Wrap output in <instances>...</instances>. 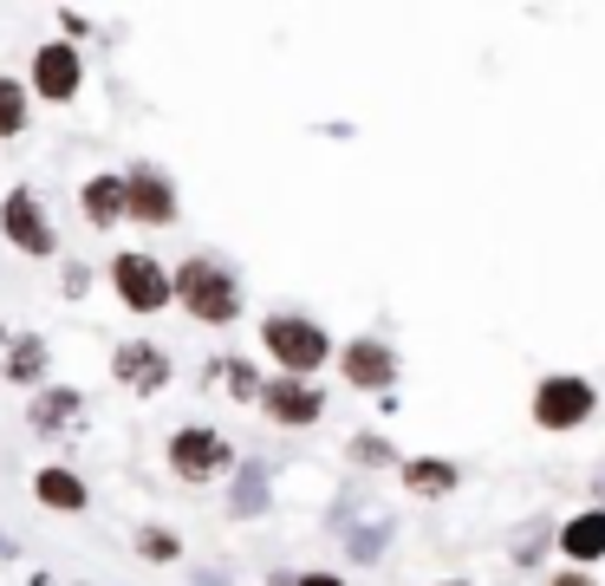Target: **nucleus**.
<instances>
[{"mask_svg":"<svg viewBox=\"0 0 605 586\" xmlns=\"http://www.w3.org/2000/svg\"><path fill=\"white\" fill-rule=\"evenodd\" d=\"M0 228H7V241H13L20 254H33V261H46V254L60 248V235H53V221H46V209H40L33 189H13V196L0 203Z\"/></svg>","mask_w":605,"mask_h":586,"instance_id":"5","label":"nucleus"},{"mask_svg":"<svg viewBox=\"0 0 605 586\" xmlns=\"http://www.w3.org/2000/svg\"><path fill=\"white\" fill-rule=\"evenodd\" d=\"M235 463V449L215 437V431H176L170 437V469L183 476V482H208V476H222Z\"/></svg>","mask_w":605,"mask_h":586,"instance_id":"7","label":"nucleus"},{"mask_svg":"<svg viewBox=\"0 0 605 586\" xmlns=\"http://www.w3.org/2000/svg\"><path fill=\"white\" fill-rule=\"evenodd\" d=\"M33 496L60 514H85V482H78L72 469H40V476H33Z\"/></svg>","mask_w":605,"mask_h":586,"instance_id":"15","label":"nucleus"},{"mask_svg":"<svg viewBox=\"0 0 605 586\" xmlns=\"http://www.w3.org/2000/svg\"><path fill=\"white\" fill-rule=\"evenodd\" d=\"M176 300L196 313L202 326L241 319V281H235V268L215 261V254H190V261L176 268Z\"/></svg>","mask_w":605,"mask_h":586,"instance_id":"1","label":"nucleus"},{"mask_svg":"<svg viewBox=\"0 0 605 586\" xmlns=\"http://www.w3.org/2000/svg\"><path fill=\"white\" fill-rule=\"evenodd\" d=\"M560 554L566 561H605V509H586L560 528Z\"/></svg>","mask_w":605,"mask_h":586,"instance_id":"13","label":"nucleus"},{"mask_svg":"<svg viewBox=\"0 0 605 586\" xmlns=\"http://www.w3.org/2000/svg\"><path fill=\"white\" fill-rule=\"evenodd\" d=\"M338 366H345V384H358V391H391L398 384V352L385 339H352Z\"/></svg>","mask_w":605,"mask_h":586,"instance_id":"9","label":"nucleus"},{"mask_svg":"<svg viewBox=\"0 0 605 586\" xmlns=\"http://www.w3.org/2000/svg\"><path fill=\"white\" fill-rule=\"evenodd\" d=\"M261 339H268V352L280 359L287 378H306V371H320L333 359V339L313 319H300V313H273L268 326H261Z\"/></svg>","mask_w":605,"mask_h":586,"instance_id":"2","label":"nucleus"},{"mask_svg":"<svg viewBox=\"0 0 605 586\" xmlns=\"http://www.w3.org/2000/svg\"><path fill=\"white\" fill-rule=\"evenodd\" d=\"M137 547H143L150 561H176V541H170L163 528H137Z\"/></svg>","mask_w":605,"mask_h":586,"instance_id":"20","label":"nucleus"},{"mask_svg":"<svg viewBox=\"0 0 605 586\" xmlns=\"http://www.w3.org/2000/svg\"><path fill=\"white\" fill-rule=\"evenodd\" d=\"M352 456H358V463H398V449L378 443V437H352Z\"/></svg>","mask_w":605,"mask_h":586,"instance_id":"21","label":"nucleus"},{"mask_svg":"<svg viewBox=\"0 0 605 586\" xmlns=\"http://www.w3.org/2000/svg\"><path fill=\"white\" fill-rule=\"evenodd\" d=\"M228 391H235V398H261V378L248 366H228Z\"/></svg>","mask_w":605,"mask_h":586,"instance_id":"22","label":"nucleus"},{"mask_svg":"<svg viewBox=\"0 0 605 586\" xmlns=\"http://www.w3.org/2000/svg\"><path fill=\"white\" fill-rule=\"evenodd\" d=\"M553 586H593V580H586V574H560Z\"/></svg>","mask_w":605,"mask_h":586,"instance_id":"24","label":"nucleus"},{"mask_svg":"<svg viewBox=\"0 0 605 586\" xmlns=\"http://www.w3.org/2000/svg\"><path fill=\"white\" fill-rule=\"evenodd\" d=\"M72 411H78V391H46V398L33 404V424H40V431H60Z\"/></svg>","mask_w":605,"mask_h":586,"instance_id":"17","label":"nucleus"},{"mask_svg":"<svg viewBox=\"0 0 605 586\" xmlns=\"http://www.w3.org/2000/svg\"><path fill=\"white\" fill-rule=\"evenodd\" d=\"M111 378H118V384H131V391H156V384L170 378V359H163V346H118Z\"/></svg>","mask_w":605,"mask_h":586,"instance_id":"11","label":"nucleus"},{"mask_svg":"<svg viewBox=\"0 0 605 586\" xmlns=\"http://www.w3.org/2000/svg\"><path fill=\"white\" fill-rule=\"evenodd\" d=\"M26 111H33L26 105V85L20 78H0V138H20L26 131Z\"/></svg>","mask_w":605,"mask_h":586,"instance_id":"16","label":"nucleus"},{"mask_svg":"<svg viewBox=\"0 0 605 586\" xmlns=\"http://www.w3.org/2000/svg\"><path fill=\"white\" fill-rule=\"evenodd\" d=\"M78 209H85V221H98V228L125 221L131 216V189H125V176H91V183L78 189Z\"/></svg>","mask_w":605,"mask_h":586,"instance_id":"12","label":"nucleus"},{"mask_svg":"<svg viewBox=\"0 0 605 586\" xmlns=\"http://www.w3.org/2000/svg\"><path fill=\"white\" fill-rule=\"evenodd\" d=\"M78 85H85V53L72 40H46L33 53V91L46 105H66V98H78Z\"/></svg>","mask_w":605,"mask_h":586,"instance_id":"6","label":"nucleus"},{"mask_svg":"<svg viewBox=\"0 0 605 586\" xmlns=\"http://www.w3.org/2000/svg\"><path fill=\"white\" fill-rule=\"evenodd\" d=\"M125 189H131V216L150 221V228H170L176 221V189L150 170V163H137L131 176H125Z\"/></svg>","mask_w":605,"mask_h":586,"instance_id":"10","label":"nucleus"},{"mask_svg":"<svg viewBox=\"0 0 605 586\" xmlns=\"http://www.w3.org/2000/svg\"><path fill=\"white\" fill-rule=\"evenodd\" d=\"M261 502H268V482H261V469L248 463L241 482H235V514H261Z\"/></svg>","mask_w":605,"mask_h":586,"instance_id":"19","label":"nucleus"},{"mask_svg":"<svg viewBox=\"0 0 605 586\" xmlns=\"http://www.w3.org/2000/svg\"><path fill=\"white\" fill-rule=\"evenodd\" d=\"M261 411H268L273 424H287V431H306V424H320L326 398L306 378H273V384H261Z\"/></svg>","mask_w":605,"mask_h":586,"instance_id":"8","label":"nucleus"},{"mask_svg":"<svg viewBox=\"0 0 605 586\" xmlns=\"http://www.w3.org/2000/svg\"><path fill=\"white\" fill-rule=\"evenodd\" d=\"M40 371H46V346H40V339H13L7 378H40Z\"/></svg>","mask_w":605,"mask_h":586,"instance_id":"18","label":"nucleus"},{"mask_svg":"<svg viewBox=\"0 0 605 586\" xmlns=\"http://www.w3.org/2000/svg\"><path fill=\"white\" fill-rule=\"evenodd\" d=\"M111 281H118V300H125L131 313H163L170 293H176V281L156 268V254H118V261H111Z\"/></svg>","mask_w":605,"mask_h":586,"instance_id":"4","label":"nucleus"},{"mask_svg":"<svg viewBox=\"0 0 605 586\" xmlns=\"http://www.w3.org/2000/svg\"><path fill=\"white\" fill-rule=\"evenodd\" d=\"M293 586H345V580H338V574H300Z\"/></svg>","mask_w":605,"mask_h":586,"instance_id":"23","label":"nucleus"},{"mask_svg":"<svg viewBox=\"0 0 605 586\" xmlns=\"http://www.w3.org/2000/svg\"><path fill=\"white\" fill-rule=\"evenodd\" d=\"M599 411V391L586 378H540L534 391V424L540 431H580Z\"/></svg>","mask_w":605,"mask_h":586,"instance_id":"3","label":"nucleus"},{"mask_svg":"<svg viewBox=\"0 0 605 586\" xmlns=\"http://www.w3.org/2000/svg\"><path fill=\"white\" fill-rule=\"evenodd\" d=\"M456 482H463V469L443 463V456H410V463H403V489H410V496H450Z\"/></svg>","mask_w":605,"mask_h":586,"instance_id":"14","label":"nucleus"},{"mask_svg":"<svg viewBox=\"0 0 605 586\" xmlns=\"http://www.w3.org/2000/svg\"><path fill=\"white\" fill-rule=\"evenodd\" d=\"M0 554H13V541H7V534H0Z\"/></svg>","mask_w":605,"mask_h":586,"instance_id":"25","label":"nucleus"}]
</instances>
